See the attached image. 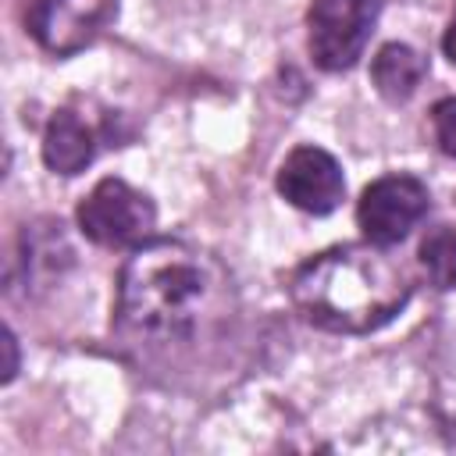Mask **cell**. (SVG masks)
Listing matches in <instances>:
<instances>
[{
    "label": "cell",
    "mask_w": 456,
    "mask_h": 456,
    "mask_svg": "<svg viewBox=\"0 0 456 456\" xmlns=\"http://www.w3.org/2000/svg\"><path fill=\"white\" fill-rule=\"evenodd\" d=\"M239 321V289L217 253L189 239H150L118 271L114 331L146 360H185Z\"/></svg>",
    "instance_id": "cell-1"
},
{
    "label": "cell",
    "mask_w": 456,
    "mask_h": 456,
    "mask_svg": "<svg viewBox=\"0 0 456 456\" xmlns=\"http://www.w3.org/2000/svg\"><path fill=\"white\" fill-rule=\"evenodd\" d=\"M413 296V274L374 242L314 253L289 278L296 314L331 335H370L395 321Z\"/></svg>",
    "instance_id": "cell-2"
},
{
    "label": "cell",
    "mask_w": 456,
    "mask_h": 456,
    "mask_svg": "<svg viewBox=\"0 0 456 456\" xmlns=\"http://www.w3.org/2000/svg\"><path fill=\"white\" fill-rule=\"evenodd\" d=\"M78 232L107 249H125V246H142L153 239L157 228V207L153 200L128 185L125 178H100L89 196L75 210Z\"/></svg>",
    "instance_id": "cell-3"
},
{
    "label": "cell",
    "mask_w": 456,
    "mask_h": 456,
    "mask_svg": "<svg viewBox=\"0 0 456 456\" xmlns=\"http://www.w3.org/2000/svg\"><path fill=\"white\" fill-rule=\"evenodd\" d=\"M378 25V0H314L306 11V46L321 71H349Z\"/></svg>",
    "instance_id": "cell-4"
},
{
    "label": "cell",
    "mask_w": 456,
    "mask_h": 456,
    "mask_svg": "<svg viewBox=\"0 0 456 456\" xmlns=\"http://www.w3.org/2000/svg\"><path fill=\"white\" fill-rule=\"evenodd\" d=\"M431 210V192L413 175H381L356 200V224L367 242H403Z\"/></svg>",
    "instance_id": "cell-5"
},
{
    "label": "cell",
    "mask_w": 456,
    "mask_h": 456,
    "mask_svg": "<svg viewBox=\"0 0 456 456\" xmlns=\"http://www.w3.org/2000/svg\"><path fill=\"white\" fill-rule=\"evenodd\" d=\"M114 18L118 0H36L28 11V32L46 53L71 57L93 46Z\"/></svg>",
    "instance_id": "cell-6"
},
{
    "label": "cell",
    "mask_w": 456,
    "mask_h": 456,
    "mask_svg": "<svg viewBox=\"0 0 456 456\" xmlns=\"http://www.w3.org/2000/svg\"><path fill=\"white\" fill-rule=\"evenodd\" d=\"M274 185L285 196V203H292L296 210L314 214V217L331 214L346 196L342 164L321 146H296L281 160Z\"/></svg>",
    "instance_id": "cell-7"
},
{
    "label": "cell",
    "mask_w": 456,
    "mask_h": 456,
    "mask_svg": "<svg viewBox=\"0 0 456 456\" xmlns=\"http://www.w3.org/2000/svg\"><path fill=\"white\" fill-rule=\"evenodd\" d=\"M96 157V135L93 128L75 114V110H53V118L46 121V132H43V164L53 171V175H78L93 164Z\"/></svg>",
    "instance_id": "cell-8"
},
{
    "label": "cell",
    "mask_w": 456,
    "mask_h": 456,
    "mask_svg": "<svg viewBox=\"0 0 456 456\" xmlns=\"http://www.w3.org/2000/svg\"><path fill=\"white\" fill-rule=\"evenodd\" d=\"M424 75H428L424 53L406 43H385L370 61V82L378 96H385L388 103H406L420 89Z\"/></svg>",
    "instance_id": "cell-9"
},
{
    "label": "cell",
    "mask_w": 456,
    "mask_h": 456,
    "mask_svg": "<svg viewBox=\"0 0 456 456\" xmlns=\"http://www.w3.org/2000/svg\"><path fill=\"white\" fill-rule=\"evenodd\" d=\"M420 271L435 289H452L456 285V224H435L417 246Z\"/></svg>",
    "instance_id": "cell-10"
},
{
    "label": "cell",
    "mask_w": 456,
    "mask_h": 456,
    "mask_svg": "<svg viewBox=\"0 0 456 456\" xmlns=\"http://www.w3.org/2000/svg\"><path fill=\"white\" fill-rule=\"evenodd\" d=\"M431 128H435L438 150L456 160V96H442L431 107Z\"/></svg>",
    "instance_id": "cell-11"
},
{
    "label": "cell",
    "mask_w": 456,
    "mask_h": 456,
    "mask_svg": "<svg viewBox=\"0 0 456 456\" xmlns=\"http://www.w3.org/2000/svg\"><path fill=\"white\" fill-rule=\"evenodd\" d=\"M4 349H7V363H4V381H14V374H18V338H14V331H11V328L4 331Z\"/></svg>",
    "instance_id": "cell-12"
},
{
    "label": "cell",
    "mask_w": 456,
    "mask_h": 456,
    "mask_svg": "<svg viewBox=\"0 0 456 456\" xmlns=\"http://www.w3.org/2000/svg\"><path fill=\"white\" fill-rule=\"evenodd\" d=\"M442 50H445V57L456 64V11H452V18H449V25H445V36H442Z\"/></svg>",
    "instance_id": "cell-13"
}]
</instances>
